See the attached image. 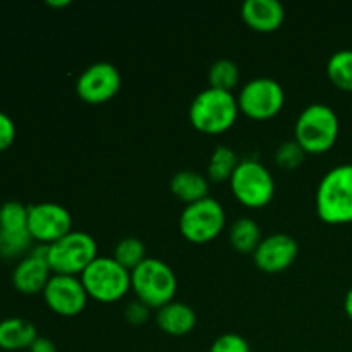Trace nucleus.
Here are the masks:
<instances>
[{
    "label": "nucleus",
    "mask_w": 352,
    "mask_h": 352,
    "mask_svg": "<svg viewBox=\"0 0 352 352\" xmlns=\"http://www.w3.org/2000/svg\"><path fill=\"white\" fill-rule=\"evenodd\" d=\"M316 213L332 226L352 222V164L330 168L316 189Z\"/></svg>",
    "instance_id": "1"
},
{
    "label": "nucleus",
    "mask_w": 352,
    "mask_h": 352,
    "mask_svg": "<svg viewBox=\"0 0 352 352\" xmlns=\"http://www.w3.org/2000/svg\"><path fill=\"white\" fill-rule=\"evenodd\" d=\"M237 113H239V105L232 91L212 88V86L199 91L189 107L191 124L206 134L226 133L234 126Z\"/></svg>",
    "instance_id": "2"
},
{
    "label": "nucleus",
    "mask_w": 352,
    "mask_h": 352,
    "mask_svg": "<svg viewBox=\"0 0 352 352\" xmlns=\"http://www.w3.org/2000/svg\"><path fill=\"white\" fill-rule=\"evenodd\" d=\"M339 117L325 103H311L299 113L294 126V140L306 153H325L339 138Z\"/></svg>",
    "instance_id": "3"
},
{
    "label": "nucleus",
    "mask_w": 352,
    "mask_h": 352,
    "mask_svg": "<svg viewBox=\"0 0 352 352\" xmlns=\"http://www.w3.org/2000/svg\"><path fill=\"white\" fill-rule=\"evenodd\" d=\"M131 289L136 299L150 308L160 309L174 301L177 292V277L165 261L158 258H146L140 267L131 272Z\"/></svg>",
    "instance_id": "4"
},
{
    "label": "nucleus",
    "mask_w": 352,
    "mask_h": 352,
    "mask_svg": "<svg viewBox=\"0 0 352 352\" xmlns=\"http://www.w3.org/2000/svg\"><path fill=\"white\" fill-rule=\"evenodd\" d=\"M81 282L89 298L116 302L131 289V272L113 256H96L81 274Z\"/></svg>",
    "instance_id": "5"
},
{
    "label": "nucleus",
    "mask_w": 352,
    "mask_h": 352,
    "mask_svg": "<svg viewBox=\"0 0 352 352\" xmlns=\"http://www.w3.org/2000/svg\"><path fill=\"white\" fill-rule=\"evenodd\" d=\"M98 246L91 234L71 230L67 236L48 244L47 261L52 272L58 275H81L98 256Z\"/></svg>",
    "instance_id": "6"
},
{
    "label": "nucleus",
    "mask_w": 352,
    "mask_h": 352,
    "mask_svg": "<svg viewBox=\"0 0 352 352\" xmlns=\"http://www.w3.org/2000/svg\"><path fill=\"white\" fill-rule=\"evenodd\" d=\"M234 196L250 208L268 205L275 195V181L272 172L254 158L241 160L230 177Z\"/></svg>",
    "instance_id": "7"
},
{
    "label": "nucleus",
    "mask_w": 352,
    "mask_h": 352,
    "mask_svg": "<svg viewBox=\"0 0 352 352\" xmlns=\"http://www.w3.org/2000/svg\"><path fill=\"white\" fill-rule=\"evenodd\" d=\"M226 226V210L219 199L206 196L184 206L179 217L181 234L191 243H208L222 232Z\"/></svg>",
    "instance_id": "8"
},
{
    "label": "nucleus",
    "mask_w": 352,
    "mask_h": 352,
    "mask_svg": "<svg viewBox=\"0 0 352 352\" xmlns=\"http://www.w3.org/2000/svg\"><path fill=\"white\" fill-rule=\"evenodd\" d=\"M285 102V93L280 82L274 78L250 79L237 95L241 112L251 119L265 120L277 116Z\"/></svg>",
    "instance_id": "9"
},
{
    "label": "nucleus",
    "mask_w": 352,
    "mask_h": 352,
    "mask_svg": "<svg viewBox=\"0 0 352 352\" xmlns=\"http://www.w3.org/2000/svg\"><path fill=\"white\" fill-rule=\"evenodd\" d=\"M28 230L33 241L52 244L72 230V217L65 206L45 201L28 206Z\"/></svg>",
    "instance_id": "10"
},
{
    "label": "nucleus",
    "mask_w": 352,
    "mask_h": 352,
    "mask_svg": "<svg viewBox=\"0 0 352 352\" xmlns=\"http://www.w3.org/2000/svg\"><path fill=\"white\" fill-rule=\"evenodd\" d=\"M122 76L112 62L100 60L88 65L76 81V93L88 103H103L117 95Z\"/></svg>",
    "instance_id": "11"
},
{
    "label": "nucleus",
    "mask_w": 352,
    "mask_h": 352,
    "mask_svg": "<svg viewBox=\"0 0 352 352\" xmlns=\"http://www.w3.org/2000/svg\"><path fill=\"white\" fill-rule=\"evenodd\" d=\"M43 298L54 313L62 316H74L85 309L89 296L82 285L81 277L54 274L47 287L43 289Z\"/></svg>",
    "instance_id": "12"
},
{
    "label": "nucleus",
    "mask_w": 352,
    "mask_h": 352,
    "mask_svg": "<svg viewBox=\"0 0 352 352\" xmlns=\"http://www.w3.org/2000/svg\"><path fill=\"white\" fill-rule=\"evenodd\" d=\"M298 241L284 232L263 237L253 253L254 265L265 274H278L291 267L298 258Z\"/></svg>",
    "instance_id": "13"
},
{
    "label": "nucleus",
    "mask_w": 352,
    "mask_h": 352,
    "mask_svg": "<svg viewBox=\"0 0 352 352\" xmlns=\"http://www.w3.org/2000/svg\"><path fill=\"white\" fill-rule=\"evenodd\" d=\"M48 244H41L16 265L12 272V284L23 294L43 292L52 277V268L47 261Z\"/></svg>",
    "instance_id": "14"
},
{
    "label": "nucleus",
    "mask_w": 352,
    "mask_h": 352,
    "mask_svg": "<svg viewBox=\"0 0 352 352\" xmlns=\"http://www.w3.org/2000/svg\"><path fill=\"white\" fill-rule=\"evenodd\" d=\"M241 16L253 30L270 33L284 23L285 7L278 0H246L241 6Z\"/></svg>",
    "instance_id": "15"
},
{
    "label": "nucleus",
    "mask_w": 352,
    "mask_h": 352,
    "mask_svg": "<svg viewBox=\"0 0 352 352\" xmlns=\"http://www.w3.org/2000/svg\"><path fill=\"white\" fill-rule=\"evenodd\" d=\"M157 323L168 336L181 337L192 332L196 327V313L189 305L181 301H172L162 306L157 311Z\"/></svg>",
    "instance_id": "16"
},
{
    "label": "nucleus",
    "mask_w": 352,
    "mask_h": 352,
    "mask_svg": "<svg viewBox=\"0 0 352 352\" xmlns=\"http://www.w3.org/2000/svg\"><path fill=\"white\" fill-rule=\"evenodd\" d=\"M36 339V327L28 320L12 316L0 322V349H30Z\"/></svg>",
    "instance_id": "17"
},
{
    "label": "nucleus",
    "mask_w": 352,
    "mask_h": 352,
    "mask_svg": "<svg viewBox=\"0 0 352 352\" xmlns=\"http://www.w3.org/2000/svg\"><path fill=\"white\" fill-rule=\"evenodd\" d=\"M210 182L203 174L196 170H179L170 179V191L179 199L189 203L199 201L208 196Z\"/></svg>",
    "instance_id": "18"
},
{
    "label": "nucleus",
    "mask_w": 352,
    "mask_h": 352,
    "mask_svg": "<svg viewBox=\"0 0 352 352\" xmlns=\"http://www.w3.org/2000/svg\"><path fill=\"white\" fill-rule=\"evenodd\" d=\"M261 227L256 220L250 217H241L232 223L229 230V241L234 250L239 253H254L258 244L261 243Z\"/></svg>",
    "instance_id": "19"
},
{
    "label": "nucleus",
    "mask_w": 352,
    "mask_h": 352,
    "mask_svg": "<svg viewBox=\"0 0 352 352\" xmlns=\"http://www.w3.org/2000/svg\"><path fill=\"white\" fill-rule=\"evenodd\" d=\"M239 158H237L236 151L232 148L226 146V144H219V146L213 150L212 157H210L208 168H206V175H208L210 181L222 182L232 177L234 170L239 165Z\"/></svg>",
    "instance_id": "20"
},
{
    "label": "nucleus",
    "mask_w": 352,
    "mask_h": 352,
    "mask_svg": "<svg viewBox=\"0 0 352 352\" xmlns=\"http://www.w3.org/2000/svg\"><path fill=\"white\" fill-rule=\"evenodd\" d=\"M327 74L330 81L337 88L344 91H352V50L344 48V50L336 52L330 55L327 62Z\"/></svg>",
    "instance_id": "21"
},
{
    "label": "nucleus",
    "mask_w": 352,
    "mask_h": 352,
    "mask_svg": "<svg viewBox=\"0 0 352 352\" xmlns=\"http://www.w3.org/2000/svg\"><path fill=\"white\" fill-rule=\"evenodd\" d=\"M241 72L239 67L230 58H219L213 62L208 69V81L212 88L232 91L234 86L239 82Z\"/></svg>",
    "instance_id": "22"
},
{
    "label": "nucleus",
    "mask_w": 352,
    "mask_h": 352,
    "mask_svg": "<svg viewBox=\"0 0 352 352\" xmlns=\"http://www.w3.org/2000/svg\"><path fill=\"white\" fill-rule=\"evenodd\" d=\"M113 258L122 265L124 268H127L129 272H133L134 268L140 267L144 260H146V248L144 243L138 237H124L117 243L116 251H113Z\"/></svg>",
    "instance_id": "23"
},
{
    "label": "nucleus",
    "mask_w": 352,
    "mask_h": 352,
    "mask_svg": "<svg viewBox=\"0 0 352 352\" xmlns=\"http://www.w3.org/2000/svg\"><path fill=\"white\" fill-rule=\"evenodd\" d=\"M0 229L9 232L28 230V206L19 201H6L0 206Z\"/></svg>",
    "instance_id": "24"
},
{
    "label": "nucleus",
    "mask_w": 352,
    "mask_h": 352,
    "mask_svg": "<svg viewBox=\"0 0 352 352\" xmlns=\"http://www.w3.org/2000/svg\"><path fill=\"white\" fill-rule=\"evenodd\" d=\"M33 237L30 230H21V232H9V230L0 229V256L2 258H16L24 254L31 248Z\"/></svg>",
    "instance_id": "25"
},
{
    "label": "nucleus",
    "mask_w": 352,
    "mask_h": 352,
    "mask_svg": "<svg viewBox=\"0 0 352 352\" xmlns=\"http://www.w3.org/2000/svg\"><path fill=\"white\" fill-rule=\"evenodd\" d=\"M305 155L306 151L302 150V146L298 141H285V143H282L280 146L277 148V151H275V164H277L278 167L292 170V168H298L299 165L302 164Z\"/></svg>",
    "instance_id": "26"
},
{
    "label": "nucleus",
    "mask_w": 352,
    "mask_h": 352,
    "mask_svg": "<svg viewBox=\"0 0 352 352\" xmlns=\"http://www.w3.org/2000/svg\"><path fill=\"white\" fill-rule=\"evenodd\" d=\"M210 352H251L250 344L239 333H223L213 340Z\"/></svg>",
    "instance_id": "27"
},
{
    "label": "nucleus",
    "mask_w": 352,
    "mask_h": 352,
    "mask_svg": "<svg viewBox=\"0 0 352 352\" xmlns=\"http://www.w3.org/2000/svg\"><path fill=\"white\" fill-rule=\"evenodd\" d=\"M150 306L144 305L143 301H140V299H134V301H131L129 305L126 306V309H124V316H126V320L129 323H133V325H141V323H144L148 320V316H150Z\"/></svg>",
    "instance_id": "28"
},
{
    "label": "nucleus",
    "mask_w": 352,
    "mask_h": 352,
    "mask_svg": "<svg viewBox=\"0 0 352 352\" xmlns=\"http://www.w3.org/2000/svg\"><path fill=\"white\" fill-rule=\"evenodd\" d=\"M14 138H16V124L6 112L0 110V151L7 150L12 144Z\"/></svg>",
    "instance_id": "29"
},
{
    "label": "nucleus",
    "mask_w": 352,
    "mask_h": 352,
    "mask_svg": "<svg viewBox=\"0 0 352 352\" xmlns=\"http://www.w3.org/2000/svg\"><path fill=\"white\" fill-rule=\"evenodd\" d=\"M30 352H57V347L47 337H38L33 346L30 347Z\"/></svg>",
    "instance_id": "30"
},
{
    "label": "nucleus",
    "mask_w": 352,
    "mask_h": 352,
    "mask_svg": "<svg viewBox=\"0 0 352 352\" xmlns=\"http://www.w3.org/2000/svg\"><path fill=\"white\" fill-rule=\"evenodd\" d=\"M344 309H346L347 316L352 320V287L347 291L346 299H344Z\"/></svg>",
    "instance_id": "31"
},
{
    "label": "nucleus",
    "mask_w": 352,
    "mask_h": 352,
    "mask_svg": "<svg viewBox=\"0 0 352 352\" xmlns=\"http://www.w3.org/2000/svg\"><path fill=\"white\" fill-rule=\"evenodd\" d=\"M47 3L52 7H65L71 3V0H48Z\"/></svg>",
    "instance_id": "32"
}]
</instances>
